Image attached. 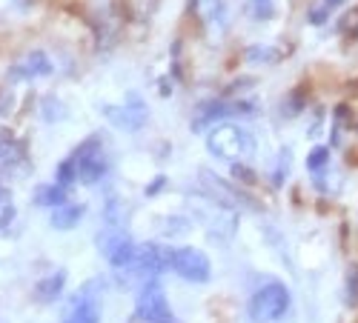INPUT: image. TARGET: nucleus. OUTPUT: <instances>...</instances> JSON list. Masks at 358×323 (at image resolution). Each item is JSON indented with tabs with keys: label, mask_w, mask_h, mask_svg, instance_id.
Listing matches in <instances>:
<instances>
[{
	"label": "nucleus",
	"mask_w": 358,
	"mask_h": 323,
	"mask_svg": "<svg viewBox=\"0 0 358 323\" xmlns=\"http://www.w3.org/2000/svg\"><path fill=\"white\" fill-rule=\"evenodd\" d=\"M206 149H210L215 158H221V160L241 163L252 152V140L241 126L224 123V126L210 132V137H206Z\"/></svg>",
	"instance_id": "nucleus-1"
},
{
	"label": "nucleus",
	"mask_w": 358,
	"mask_h": 323,
	"mask_svg": "<svg viewBox=\"0 0 358 323\" xmlns=\"http://www.w3.org/2000/svg\"><path fill=\"white\" fill-rule=\"evenodd\" d=\"M98 249L103 252V257L112 263V266H117V269H127L129 263H132V257H135V243H132V238L127 232H121V229H103L101 234H98Z\"/></svg>",
	"instance_id": "nucleus-9"
},
{
	"label": "nucleus",
	"mask_w": 358,
	"mask_h": 323,
	"mask_svg": "<svg viewBox=\"0 0 358 323\" xmlns=\"http://www.w3.org/2000/svg\"><path fill=\"white\" fill-rule=\"evenodd\" d=\"M64 286H66V272H52L35 286V298L43 303H52L64 295Z\"/></svg>",
	"instance_id": "nucleus-14"
},
{
	"label": "nucleus",
	"mask_w": 358,
	"mask_h": 323,
	"mask_svg": "<svg viewBox=\"0 0 358 323\" xmlns=\"http://www.w3.org/2000/svg\"><path fill=\"white\" fill-rule=\"evenodd\" d=\"M0 172L9 174V178H23V174L32 172L23 143L15 140L9 132H0Z\"/></svg>",
	"instance_id": "nucleus-10"
},
{
	"label": "nucleus",
	"mask_w": 358,
	"mask_h": 323,
	"mask_svg": "<svg viewBox=\"0 0 358 323\" xmlns=\"http://www.w3.org/2000/svg\"><path fill=\"white\" fill-rule=\"evenodd\" d=\"M164 183H166V178H158V181H152V186L146 189V195H155V192H161V189H164Z\"/></svg>",
	"instance_id": "nucleus-23"
},
{
	"label": "nucleus",
	"mask_w": 358,
	"mask_h": 323,
	"mask_svg": "<svg viewBox=\"0 0 358 323\" xmlns=\"http://www.w3.org/2000/svg\"><path fill=\"white\" fill-rule=\"evenodd\" d=\"M321 3H327L330 9H338V6H344V3H347V0H321Z\"/></svg>",
	"instance_id": "nucleus-24"
},
{
	"label": "nucleus",
	"mask_w": 358,
	"mask_h": 323,
	"mask_svg": "<svg viewBox=\"0 0 358 323\" xmlns=\"http://www.w3.org/2000/svg\"><path fill=\"white\" fill-rule=\"evenodd\" d=\"M327 163H330V149L327 146H315V149L307 155V169L315 174V172H324Z\"/></svg>",
	"instance_id": "nucleus-19"
},
{
	"label": "nucleus",
	"mask_w": 358,
	"mask_h": 323,
	"mask_svg": "<svg viewBox=\"0 0 358 323\" xmlns=\"http://www.w3.org/2000/svg\"><path fill=\"white\" fill-rule=\"evenodd\" d=\"M344 295H347V306H358V263H352V266L347 269Z\"/></svg>",
	"instance_id": "nucleus-18"
},
{
	"label": "nucleus",
	"mask_w": 358,
	"mask_h": 323,
	"mask_svg": "<svg viewBox=\"0 0 358 323\" xmlns=\"http://www.w3.org/2000/svg\"><path fill=\"white\" fill-rule=\"evenodd\" d=\"M129 266L143 278L161 275L164 269H172V249H166L155 241H146V243L135 246V257H132Z\"/></svg>",
	"instance_id": "nucleus-8"
},
{
	"label": "nucleus",
	"mask_w": 358,
	"mask_h": 323,
	"mask_svg": "<svg viewBox=\"0 0 358 323\" xmlns=\"http://www.w3.org/2000/svg\"><path fill=\"white\" fill-rule=\"evenodd\" d=\"M75 181H78V160H75V155H69L61 166H57V181L55 183H61L64 189H69Z\"/></svg>",
	"instance_id": "nucleus-17"
},
{
	"label": "nucleus",
	"mask_w": 358,
	"mask_h": 323,
	"mask_svg": "<svg viewBox=\"0 0 358 323\" xmlns=\"http://www.w3.org/2000/svg\"><path fill=\"white\" fill-rule=\"evenodd\" d=\"M229 112H235V106H232V103H224V100H210V103H203V106H198V112H195L192 129L201 132L203 126H210L213 121H218V117H227Z\"/></svg>",
	"instance_id": "nucleus-13"
},
{
	"label": "nucleus",
	"mask_w": 358,
	"mask_h": 323,
	"mask_svg": "<svg viewBox=\"0 0 358 323\" xmlns=\"http://www.w3.org/2000/svg\"><path fill=\"white\" fill-rule=\"evenodd\" d=\"M75 160H78V181L92 186V183H101L106 178L109 172V158L103 152V146L98 140V135L92 140H86L83 146H78V149L72 152Z\"/></svg>",
	"instance_id": "nucleus-4"
},
{
	"label": "nucleus",
	"mask_w": 358,
	"mask_h": 323,
	"mask_svg": "<svg viewBox=\"0 0 358 323\" xmlns=\"http://www.w3.org/2000/svg\"><path fill=\"white\" fill-rule=\"evenodd\" d=\"M192 9L203 23H221L224 20V0H192Z\"/></svg>",
	"instance_id": "nucleus-16"
},
{
	"label": "nucleus",
	"mask_w": 358,
	"mask_h": 323,
	"mask_svg": "<svg viewBox=\"0 0 358 323\" xmlns=\"http://www.w3.org/2000/svg\"><path fill=\"white\" fill-rule=\"evenodd\" d=\"M341 29H344V32H347L350 38H355V40H358V9H355V12H350V15L344 17Z\"/></svg>",
	"instance_id": "nucleus-22"
},
{
	"label": "nucleus",
	"mask_w": 358,
	"mask_h": 323,
	"mask_svg": "<svg viewBox=\"0 0 358 323\" xmlns=\"http://www.w3.org/2000/svg\"><path fill=\"white\" fill-rule=\"evenodd\" d=\"M250 12L255 20H270L275 15V3L273 0H250Z\"/></svg>",
	"instance_id": "nucleus-20"
},
{
	"label": "nucleus",
	"mask_w": 358,
	"mask_h": 323,
	"mask_svg": "<svg viewBox=\"0 0 358 323\" xmlns=\"http://www.w3.org/2000/svg\"><path fill=\"white\" fill-rule=\"evenodd\" d=\"M330 15H333V9L318 0V3H313V6H310V12H307V20H310L313 26H324L327 20H330Z\"/></svg>",
	"instance_id": "nucleus-21"
},
{
	"label": "nucleus",
	"mask_w": 358,
	"mask_h": 323,
	"mask_svg": "<svg viewBox=\"0 0 358 323\" xmlns=\"http://www.w3.org/2000/svg\"><path fill=\"white\" fill-rule=\"evenodd\" d=\"M3 195H6V192H3V186H0V197H3Z\"/></svg>",
	"instance_id": "nucleus-25"
},
{
	"label": "nucleus",
	"mask_w": 358,
	"mask_h": 323,
	"mask_svg": "<svg viewBox=\"0 0 358 323\" xmlns=\"http://www.w3.org/2000/svg\"><path fill=\"white\" fill-rule=\"evenodd\" d=\"M129 323H181V320L175 317V312H172V306L164 295V289L149 283V286L141 289Z\"/></svg>",
	"instance_id": "nucleus-3"
},
{
	"label": "nucleus",
	"mask_w": 358,
	"mask_h": 323,
	"mask_svg": "<svg viewBox=\"0 0 358 323\" xmlns=\"http://www.w3.org/2000/svg\"><path fill=\"white\" fill-rule=\"evenodd\" d=\"M52 72H55L52 61L43 52H29L23 61H17L9 69V80H38V77H49Z\"/></svg>",
	"instance_id": "nucleus-11"
},
{
	"label": "nucleus",
	"mask_w": 358,
	"mask_h": 323,
	"mask_svg": "<svg viewBox=\"0 0 358 323\" xmlns=\"http://www.w3.org/2000/svg\"><path fill=\"white\" fill-rule=\"evenodd\" d=\"M83 203H78V200H66V203H61V206H55L52 209V218H49V223H52V229H57V232H66V229H75L78 223H80V218H83Z\"/></svg>",
	"instance_id": "nucleus-12"
},
{
	"label": "nucleus",
	"mask_w": 358,
	"mask_h": 323,
	"mask_svg": "<svg viewBox=\"0 0 358 323\" xmlns=\"http://www.w3.org/2000/svg\"><path fill=\"white\" fill-rule=\"evenodd\" d=\"M172 272L189 283H206L213 278V263L201 249L181 246V249H172Z\"/></svg>",
	"instance_id": "nucleus-5"
},
{
	"label": "nucleus",
	"mask_w": 358,
	"mask_h": 323,
	"mask_svg": "<svg viewBox=\"0 0 358 323\" xmlns=\"http://www.w3.org/2000/svg\"><path fill=\"white\" fill-rule=\"evenodd\" d=\"M103 114H106V121L121 132H141L149 123V106L138 95H129L117 106H103Z\"/></svg>",
	"instance_id": "nucleus-7"
},
{
	"label": "nucleus",
	"mask_w": 358,
	"mask_h": 323,
	"mask_svg": "<svg viewBox=\"0 0 358 323\" xmlns=\"http://www.w3.org/2000/svg\"><path fill=\"white\" fill-rule=\"evenodd\" d=\"M289 309V289L284 283H266L261 286L250 301V317L255 323H273L284 317Z\"/></svg>",
	"instance_id": "nucleus-2"
},
{
	"label": "nucleus",
	"mask_w": 358,
	"mask_h": 323,
	"mask_svg": "<svg viewBox=\"0 0 358 323\" xmlns=\"http://www.w3.org/2000/svg\"><path fill=\"white\" fill-rule=\"evenodd\" d=\"M69 200V189H64L61 183H46V186H41L38 192H35V203L38 206H61V203H66Z\"/></svg>",
	"instance_id": "nucleus-15"
},
{
	"label": "nucleus",
	"mask_w": 358,
	"mask_h": 323,
	"mask_svg": "<svg viewBox=\"0 0 358 323\" xmlns=\"http://www.w3.org/2000/svg\"><path fill=\"white\" fill-rule=\"evenodd\" d=\"M101 280L86 283L78 295L69 301V309L64 312V323H101Z\"/></svg>",
	"instance_id": "nucleus-6"
}]
</instances>
